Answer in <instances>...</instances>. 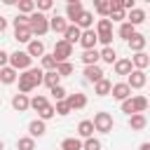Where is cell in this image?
Segmentation results:
<instances>
[{
  "mask_svg": "<svg viewBox=\"0 0 150 150\" xmlns=\"http://www.w3.org/2000/svg\"><path fill=\"white\" fill-rule=\"evenodd\" d=\"M42 84H47L49 89H52V87H59V84H61L59 73H56V70H47V73H42Z\"/></svg>",
  "mask_w": 150,
  "mask_h": 150,
  "instance_id": "29",
  "label": "cell"
},
{
  "mask_svg": "<svg viewBox=\"0 0 150 150\" xmlns=\"http://www.w3.org/2000/svg\"><path fill=\"white\" fill-rule=\"evenodd\" d=\"M54 112L61 115V117H66V115H70V108H68L66 101H56V103H54Z\"/></svg>",
  "mask_w": 150,
  "mask_h": 150,
  "instance_id": "43",
  "label": "cell"
},
{
  "mask_svg": "<svg viewBox=\"0 0 150 150\" xmlns=\"http://www.w3.org/2000/svg\"><path fill=\"white\" fill-rule=\"evenodd\" d=\"M16 7H19V14H23V16H30L35 12V2L33 0H21Z\"/></svg>",
  "mask_w": 150,
  "mask_h": 150,
  "instance_id": "35",
  "label": "cell"
},
{
  "mask_svg": "<svg viewBox=\"0 0 150 150\" xmlns=\"http://www.w3.org/2000/svg\"><path fill=\"white\" fill-rule=\"evenodd\" d=\"M148 127V120H145V115H141V112H136V115H129V129L131 131H143Z\"/></svg>",
  "mask_w": 150,
  "mask_h": 150,
  "instance_id": "21",
  "label": "cell"
},
{
  "mask_svg": "<svg viewBox=\"0 0 150 150\" xmlns=\"http://www.w3.org/2000/svg\"><path fill=\"white\" fill-rule=\"evenodd\" d=\"M80 59H82L84 66H96V63H98V52H96V49H87V52H82Z\"/></svg>",
  "mask_w": 150,
  "mask_h": 150,
  "instance_id": "32",
  "label": "cell"
},
{
  "mask_svg": "<svg viewBox=\"0 0 150 150\" xmlns=\"http://www.w3.org/2000/svg\"><path fill=\"white\" fill-rule=\"evenodd\" d=\"M127 45H129V49L134 52V54H138V52H145V45H148V38L143 35V33H134L129 40H127Z\"/></svg>",
  "mask_w": 150,
  "mask_h": 150,
  "instance_id": "8",
  "label": "cell"
},
{
  "mask_svg": "<svg viewBox=\"0 0 150 150\" xmlns=\"http://www.w3.org/2000/svg\"><path fill=\"white\" fill-rule=\"evenodd\" d=\"M40 68H42L45 73H47V70H56V61H54V56L45 52V54L40 56Z\"/></svg>",
  "mask_w": 150,
  "mask_h": 150,
  "instance_id": "33",
  "label": "cell"
},
{
  "mask_svg": "<svg viewBox=\"0 0 150 150\" xmlns=\"http://www.w3.org/2000/svg\"><path fill=\"white\" fill-rule=\"evenodd\" d=\"M98 61H103V63H115L117 61V52H115V47H103L101 52H98Z\"/></svg>",
  "mask_w": 150,
  "mask_h": 150,
  "instance_id": "26",
  "label": "cell"
},
{
  "mask_svg": "<svg viewBox=\"0 0 150 150\" xmlns=\"http://www.w3.org/2000/svg\"><path fill=\"white\" fill-rule=\"evenodd\" d=\"M0 150H5V143H2V141H0Z\"/></svg>",
  "mask_w": 150,
  "mask_h": 150,
  "instance_id": "51",
  "label": "cell"
},
{
  "mask_svg": "<svg viewBox=\"0 0 150 150\" xmlns=\"http://www.w3.org/2000/svg\"><path fill=\"white\" fill-rule=\"evenodd\" d=\"M110 94H112V98H117V101L122 103V101H127V98L131 96V89L127 87V82H115L112 89H110Z\"/></svg>",
  "mask_w": 150,
  "mask_h": 150,
  "instance_id": "13",
  "label": "cell"
},
{
  "mask_svg": "<svg viewBox=\"0 0 150 150\" xmlns=\"http://www.w3.org/2000/svg\"><path fill=\"white\" fill-rule=\"evenodd\" d=\"M138 150H150V143H141V148Z\"/></svg>",
  "mask_w": 150,
  "mask_h": 150,
  "instance_id": "50",
  "label": "cell"
},
{
  "mask_svg": "<svg viewBox=\"0 0 150 150\" xmlns=\"http://www.w3.org/2000/svg\"><path fill=\"white\" fill-rule=\"evenodd\" d=\"M91 124H94V131H98V134H110V131H112V127H115V120H112V115H110V112L101 110V112H96V115H94Z\"/></svg>",
  "mask_w": 150,
  "mask_h": 150,
  "instance_id": "4",
  "label": "cell"
},
{
  "mask_svg": "<svg viewBox=\"0 0 150 150\" xmlns=\"http://www.w3.org/2000/svg\"><path fill=\"white\" fill-rule=\"evenodd\" d=\"M16 77H19V73H16L14 68H9V66L0 68V82H2V84H14Z\"/></svg>",
  "mask_w": 150,
  "mask_h": 150,
  "instance_id": "25",
  "label": "cell"
},
{
  "mask_svg": "<svg viewBox=\"0 0 150 150\" xmlns=\"http://www.w3.org/2000/svg\"><path fill=\"white\" fill-rule=\"evenodd\" d=\"M134 33H136V28H134L131 23H127V21H122V23H120V28H117V35H120L122 40H129Z\"/></svg>",
  "mask_w": 150,
  "mask_h": 150,
  "instance_id": "34",
  "label": "cell"
},
{
  "mask_svg": "<svg viewBox=\"0 0 150 150\" xmlns=\"http://www.w3.org/2000/svg\"><path fill=\"white\" fill-rule=\"evenodd\" d=\"M80 35H82V30H80L75 23H68V28H66V33H63V40H66L68 45H75V42H80Z\"/></svg>",
  "mask_w": 150,
  "mask_h": 150,
  "instance_id": "22",
  "label": "cell"
},
{
  "mask_svg": "<svg viewBox=\"0 0 150 150\" xmlns=\"http://www.w3.org/2000/svg\"><path fill=\"white\" fill-rule=\"evenodd\" d=\"M47 103H49V101H47V96H42V94H38V96H33V98H30V108H33V110H38V112H40Z\"/></svg>",
  "mask_w": 150,
  "mask_h": 150,
  "instance_id": "39",
  "label": "cell"
},
{
  "mask_svg": "<svg viewBox=\"0 0 150 150\" xmlns=\"http://www.w3.org/2000/svg\"><path fill=\"white\" fill-rule=\"evenodd\" d=\"M148 110V98L143 96V94H138V96H129L127 101H122V112H127V115H136V112H145Z\"/></svg>",
  "mask_w": 150,
  "mask_h": 150,
  "instance_id": "3",
  "label": "cell"
},
{
  "mask_svg": "<svg viewBox=\"0 0 150 150\" xmlns=\"http://www.w3.org/2000/svg\"><path fill=\"white\" fill-rule=\"evenodd\" d=\"M103 75H105V73H103V68H101L98 63H96V66H84V80H87V82L96 84L98 80H103Z\"/></svg>",
  "mask_w": 150,
  "mask_h": 150,
  "instance_id": "12",
  "label": "cell"
},
{
  "mask_svg": "<svg viewBox=\"0 0 150 150\" xmlns=\"http://www.w3.org/2000/svg\"><path fill=\"white\" fill-rule=\"evenodd\" d=\"M23 52H26V54H28L30 59H40V56L45 54V42H42V40H38V38H33V40L28 42V47H26Z\"/></svg>",
  "mask_w": 150,
  "mask_h": 150,
  "instance_id": "11",
  "label": "cell"
},
{
  "mask_svg": "<svg viewBox=\"0 0 150 150\" xmlns=\"http://www.w3.org/2000/svg\"><path fill=\"white\" fill-rule=\"evenodd\" d=\"M94 9L101 14V19H108V14H110V2H108V0H98V2H94Z\"/></svg>",
  "mask_w": 150,
  "mask_h": 150,
  "instance_id": "38",
  "label": "cell"
},
{
  "mask_svg": "<svg viewBox=\"0 0 150 150\" xmlns=\"http://www.w3.org/2000/svg\"><path fill=\"white\" fill-rule=\"evenodd\" d=\"M82 2L80 0H68V5H66V21H70V23H75V19L82 14Z\"/></svg>",
  "mask_w": 150,
  "mask_h": 150,
  "instance_id": "10",
  "label": "cell"
},
{
  "mask_svg": "<svg viewBox=\"0 0 150 150\" xmlns=\"http://www.w3.org/2000/svg\"><path fill=\"white\" fill-rule=\"evenodd\" d=\"M127 23H131L134 28L136 26H141V23H145V12L141 9V7H134L131 12H127V19H124Z\"/></svg>",
  "mask_w": 150,
  "mask_h": 150,
  "instance_id": "16",
  "label": "cell"
},
{
  "mask_svg": "<svg viewBox=\"0 0 150 150\" xmlns=\"http://www.w3.org/2000/svg\"><path fill=\"white\" fill-rule=\"evenodd\" d=\"M101 148H103V145H101V141H98V138H94V136L82 141V150H101Z\"/></svg>",
  "mask_w": 150,
  "mask_h": 150,
  "instance_id": "41",
  "label": "cell"
},
{
  "mask_svg": "<svg viewBox=\"0 0 150 150\" xmlns=\"http://www.w3.org/2000/svg\"><path fill=\"white\" fill-rule=\"evenodd\" d=\"M19 26H28V16L16 14V16H14V28H19Z\"/></svg>",
  "mask_w": 150,
  "mask_h": 150,
  "instance_id": "47",
  "label": "cell"
},
{
  "mask_svg": "<svg viewBox=\"0 0 150 150\" xmlns=\"http://www.w3.org/2000/svg\"><path fill=\"white\" fill-rule=\"evenodd\" d=\"M112 68H115V75H129V73L134 70V66H131L129 59H117V61L112 63Z\"/></svg>",
  "mask_w": 150,
  "mask_h": 150,
  "instance_id": "24",
  "label": "cell"
},
{
  "mask_svg": "<svg viewBox=\"0 0 150 150\" xmlns=\"http://www.w3.org/2000/svg\"><path fill=\"white\" fill-rule=\"evenodd\" d=\"M75 26H77L80 30H89V28L94 26V12H89V9H82V14L75 19Z\"/></svg>",
  "mask_w": 150,
  "mask_h": 150,
  "instance_id": "14",
  "label": "cell"
},
{
  "mask_svg": "<svg viewBox=\"0 0 150 150\" xmlns=\"http://www.w3.org/2000/svg\"><path fill=\"white\" fill-rule=\"evenodd\" d=\"M96 33H94V28H89V30H82V35H80V45H82V49L87 52V49H96Z\"/></svg>",
  "mask_w": 150,
  "mask_h": 150,
  "instance_id": "15",
  "label": "cell"
},
{
  "mask_svg": "<svg viewBox=\"0 0 150 150\" xmlns=\"http://www.w3.org/2000/svg\"><path fill=\"white\" fill-rule=\"evenodd\" d=\"M12 108H14L16 112H26V110L30 108V98H28L26 94H14V96H12Z\"/></svg>",
  "mask_w": 150,
  "mask_h": 150,
  "instance_id": "17",
  "label": "cell"
},
{
  "mask_svg": "<svg viewBox=\"0 0 150 150\" xmlns=\"http://www.w3.org/2000/svg\"><path fill=\"white\" fill-rule=\"evenodd\" d=\"M52 7H54V2H52V0H38V2H35V12H40V14L49 12Z\"/></svg>",
  "mask_w": 150,
  "mask_h": 150,
  "instance_id": "44",
  "label": "cell"
},
{
  "mask_svg": "<svg viewBox=\"0 0 150 150\" xmlns=\"http://www.w3.org/2000/svg\"><path fill=\"white\" fill-rule=\"evenodd\" d=\"M110 89H112V82H110L108 77H103V80H98V82L94 84V94H96V96H108Z\"/></svg>",
  "mask_w": 150,
  "mask_h": 150,
  "instance_id": "27",
  "label": "cell"
},
{
  "mask_svg": "<svg viewBox=\"0 0 150 150\" xmlns=\"http://www.w3.org/2000/svg\"><path fill=\"white\" fill-rule=\"evenodd\" d=\"M42 68H28V70H23L19 77H16V82H19V94H26L28 96V91H33L35 87H40L42 84Z\"/></svg>",
  "mask_w": 150,
  "mask_h": 150,
  "instance_id": "1",
  "label": "cell"
},
{
  "mask_svg": "<svg viewBox=\"0 0 150 150\" xmlns=\"http://www.w3.org/2000/svg\"><path fill=\"white\" fill-rule=\"evenodd\" d=\"M52 56H54L56 63L68 61V59L73 56V45H68L66 40H56V42H54V52H52Z\"/></svg>",
  "mask_w": 150,
  "mask_h": 150,
  "instance_id": "6",
  "label": "cell"
},
{
  "mask_svg": "<svg viewBox=\"0 0 150 150\" xmlns=\"http://www.w3.org/2000/svg\"><path fill=\"white\" fill-rule=\"evenodd\" d=\"M9 68H14L16 73L19 70H28V68H33V59L26 54V52H21V49H16V52H12L9 54V63H7Z\"/></svg>",
  "mask_w": 150,
  "mask_h": 150,
  "instance_id": "5",
  "label": "cell"
},
{
  "mask_svg": "<svg viewBox=\"0 0 150 150\" xmlns=\"http://www.w3.org/2000/svg\"><path fill=\"white\" fill-rule=\"evenodd\" d=\"M96 35H103V33H112V21L110 19H98L96 21V28H94Z\"/></svg>",
  "mask_w": 150,
  "mask_h": 150,
  "instance_id": "31",
  "label": "cell"
},
{
  "mask_svg": "<svg viewBox=\"0 0 150 150\" xmlns=\"http://www.w3.org/2000/svg\"><path fill=\"white\" fill-rule=\"evenodd\" d=\"M94 136V124H91V120H82L80 124H77V138L82 141V138H91Z\"/></svg>",
  "mask_w": 150,
  "mask_h": 150,
  "instance_id": "23",
  "label": "cell"
},
{
  "mask_svg": "<svg viewBox=\"0 0 150 150\" xmlns=\"http://www.w3.org/2000/svg\"><path fill=\"white\" fill-rule=\"evenodd\" d=\"M145 84H148L145 70H131V73L127 75V87H129V89H143Z\"/></svg>",
  "mask_w": 150,
  "mask_h": 150,
  "instance_id": "7",
  "label": "cell"
},
{
  "mask_svg": "<svg viewBox=\"0 0 150 150\" xmlns=\"http://www.w3.org/2000/svg\"><path fill=\"white\" fill-rule=\"evenodd\" d=\"M49 94H52V98H54V101H66V96H68V91H66L61 84H59V87H52V89H49Z\"/></svg>",
  "mask_w": 150,
  "mask_h": 150,
  "instance_id": "42",
  "label": "cell"
},
{
  "mask_svg": "<svg viewBox=\"0 0 150 150\" xmlns=\"http://www.w3.org/2000/svg\"><path fill=\"white\" fill-rule=\"evenodd\" d=\"M96 40H98L103 47H112V33H103V35H96Z\"/></svg>",
  "mask_w": 150,
  "mask_h": 150,
  "instance_id": "45",
  "label": "cell"
},
{
  "mask_svg": "<svg viewBox=\"0 0 150 150\" xmlns=\"http://www.w3.org/2000/svg\"><path fill=\"white\" fill-rule=\"evenodd\" d=\"M66 28H68V21H66V16H52L49 19V30H54V33H59V35H63L66 33Z\"/></svg>",
  "mask_w": 150,
  "mask_h": 150,
  "instance_id": "20",
  "label": "cell"
},
{
  "mask_svg": "<svg viewBox=\"0 0 150 150\" xmlns=\"http://www.w3.org/2000/svg\"><path fill=\"white\" fill-rule=\"evenodd\" d=\"M14 40L16 42H30L33 40V35H30V28L28 26H19V28H14Z\"/></svg>",
  "mask_w": 150,
  "mask_h": 150,
  "instance_id": "28",
  "label": "cell"
},
{
  "mask_svg": "<svg viewBox=\"0 0 150 150\" xmlns=\"http://www.w3.org/2000/svg\"><path fill=\"white\" fill-rule=\"evenodd\" d=\"M16 150H35V138L21 136V138L16 141Z\"/></svg>",
  "mask_w": 150,
  "mask_h": 150,
  "instance_id": "37",
  "label": "cell"
},
{
  "mask_svg": "<svg viewBox=\"0 0 150 150\" xmlns=\"http://www.w3.org/2000/svg\"><path fill=\"white\" fill-rule=\"evenodd\" d=\"M5 30H7V19L0 16V33H5Z\"/></svg>",
  "mask_w": 150,
  "mask_h": 150,
  "instance_id": "49",
  "label": "cell"
},
{
  "mask_svg": "<svg viewBox=\"0 0 150 150\" xmlns=\"http://www.w3.org/2000/svg\"><path fill=\"white\" fill-rule=\"evenodd\" d=\"M108 19H110V21H120V23H122V21L127 19V12H122V9H120V12H110V14H108Z\"/></svg>",
  "mask_w": 150,
  "mask_h": 150,
  "instance_id": "46",
  "label": "cell"
},
{
  "mask_svg": "<svg viewBox=\"0 0 150 150\" xmlns=\"http://www.w3.org/2000/svg\"><path fill=\"white\" fill-rule=\"evenodd\" d=\"M131 66H134V70H145L148 66H150V56L145 54V52H138V54H134L131 59Z\"/></svg>",
  "mask_w": 150,
  "mask_h": 150,
  "instance_id": "18",
  "label": "cell"
},
{
  "mask_svg": "<svg viewBox=\"0 0 150 150\" xmlns=\"http://www.w3.org/2000/svg\"><path fill=\"white\" fill-rule=\"evenodd\" d=\"M45 131H47V122H42V120H33L28 124V136L30 138H40V136H45Z\"/></svg>",
  "mask_w": 150,
  "mask_h": 150,
  "instance_id": "19",
  "label": "cell"
},
{
  "mask_svg": "<svg viewBox=\"0 0 150 150\" xmlns=\"http://www.w3.org/2000/svg\"><path fill=\"white\" fill-rule=\"evenodd\" d=\"M73 70H75V66H73L70 61L56 63V73H59V77H68V75H73Z\"/></svg>",
  "mask_w": 150,
  "mask_h": 150,
  "instance_id": "36",
  "label": "cell"
},
{
  "mask_svg": "<svg viewBox=\"0 0 150 150\" xmlns=\"http://www.w3.org/2000/svg\"><path fill=\"white\" fill-rule=\"evenodd\" d=\"M28 28H30V35L35 38H42V35H47L49 33V16H45V14H40V12H33L30 16H28Z\"/></svg>",
  "mask_w": 150,
  "mask_h": 150,
  "instance_id": "2",
  "label": "cell"
},
{
  "mask_svg": "<svg viewBox=\"0 0 150 150\" xmlns=\"http://www.w3.org/2000/svg\"><path fill=\"white\" fill-rule=\"evenodd\" d=\"M66 103H68L70 112H73V110H82V108L87 105V96H84L82 91H75V94H68V96H66Z\"/></svg>",
  "mask_w": 150,
  "mask_h": 150,
  "instance_id": "9",
  "label": "cell"
},
{
  "mask_svg": "<svg viewBox=\"0 0 150 150\" xmlns=\"http://www.w3.org/2000/svg\"><path fill=\"white\" fill-rule=\"evenodd\" d=\"M59 150H82V141L77 136H68L61 141V148Z\"/></svg>",
  "mask_w": 150,
  "mask_h": 150,
  "instance_id": "30",
  "label": "cell"
},
{
  "mask_svg": "<svg viewBox=\"0 0 150 150\" xmlns=\"http://www.w3.org/2000/svg\"><path fill=\"white\" fill-rule=\"evenodd\" d=\"M7 63H9V54H7L5 49H0V68H5Z\"/></svg>",
  "mask_w": 150,
  "mask_h": 150,
  "instance_id": "48",
  "label": "cell"
},
{
  "mask_svg": "<svg viewBox=\"0 0 150 150\" xmlns=\"http://www.w3.org/2000/svg\"><path fill=\"white\" fill-rule=\"evenodd\" d=\"M54 115H56V112H54V105H52V103H47V105H45V108H42V110L38 112V120L47 122V120H52Z\"/></svg>",
  "mask_w": 150,
  "mask_h": 150,
  "instance_id": "40",
  "label": "cell"
}]
</instances>
